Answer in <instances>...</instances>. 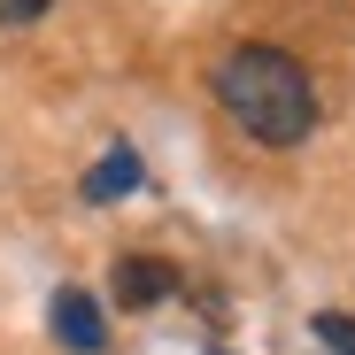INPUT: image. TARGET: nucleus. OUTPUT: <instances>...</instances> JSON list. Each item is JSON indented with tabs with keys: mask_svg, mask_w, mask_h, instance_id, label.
Returning a JSON list of instances; mask_svg holds the SVG:
<instances>
[{
	"mask_svg": "<svg viewBox=\"0 0 355 355\" xmlns=\"http://www.w3.org/2000/svg\"><path fill=\"white\" fill-rule=\"evenodd\" d=\"M216 101H224V116L255 147H302L317 132V85H309V70L293 62L286 46H263V39L232 46L216 62Z\"/></svg>",
	"mask_w": 355,
	"mask_h": 355,
	"instance_id": "nucleus-1",
	"label": "nucleus"
},
{
	"mask_svg": "<svg viewBox=\"0 0 355 355\" xmlns=\"http://www.w3.org/2000/svg\"><path fill=\"white\" fill-rule=\"evenodd\" d=\"M46 317H54V340L78 347V355H101V347H108V317H101V302H93L85 286H62Z\"/></svg>",
	"mask_w": 355,
	"mask_h": 355,
	"instance_id": "nucleus-2",
	"label": "nucleus"
},
{
	"mask_svg": "<svg viewBox=\"0 0 355 355\" xmlns=\"http://www.w3.org/2000/svg\"><path fill=\"white\" fill-rule=\"evenodd\" d=\"M170 293H178L170 263H155V255H124L116 263V302L124 309H155V302H170Z\"/></svg>",
	"mask_w": 355,
	"mask_h": 355,
	"instance_id": "nucleus-3",
	"label": "nucleus"
},
{
	"mask_svg": "<svg viewBox=\"0 0 355 355\" xmlns=\"http://www.w3.org/2000/svg\"><path fill=\"white\" fill-rule=\"evenodd\" d=\"M132 186H139V155L132 147H108L93 162V178H85V201H124Z\"/></svg>",
	"mask_w": 355,
	"mask_h": 355,
	"instance_id": "nucleus-4",
	"label": "nucleus"
},
{
	"mask_svg": "<svg viewBox=\"0 0 355 355\" xmlns=\"http://www.w3.org/2000/svg\"><path fill=\"white\" fill-rule=\"evenodd\" d=\"M309 340H317L324 355H355V317H340V309H317V317H309Z\"/></svg>",
	"mask_w": 355,
	"mask_h": 355,
	"instance_id": "nucleus-5",
	"label": "nucleus"
},
{
	"mask_svg": "<svg viewBox=\"0 0 355 355\" xmlns=\"http://www.w3.org/2000/svg\"><path fill=\"white\" fill-rule=\"evenodd\" d=\"M31 16H46V0H0V31H8V24H31Z\"/></svg>",
	"mask_w": 355,
	"mask_h": 355,
	"instance_id": "nucleus-6",
	"label": "nucleus"
},
{
	"mask_svg": "<svg viewBox=\"0 0 355 355\" xmlns=\"http://www.w3.org/2000/svg\"><path fill=\"white\" fill-rule=\"evenodd\" d=\"M216 355H224V347H216Z\"/></svg>",
	"mask_w": 355,
	"mask_h": 355,
	"instance_id": "nucleus-7",
	"label": "nucleus"
}]
</instances>
